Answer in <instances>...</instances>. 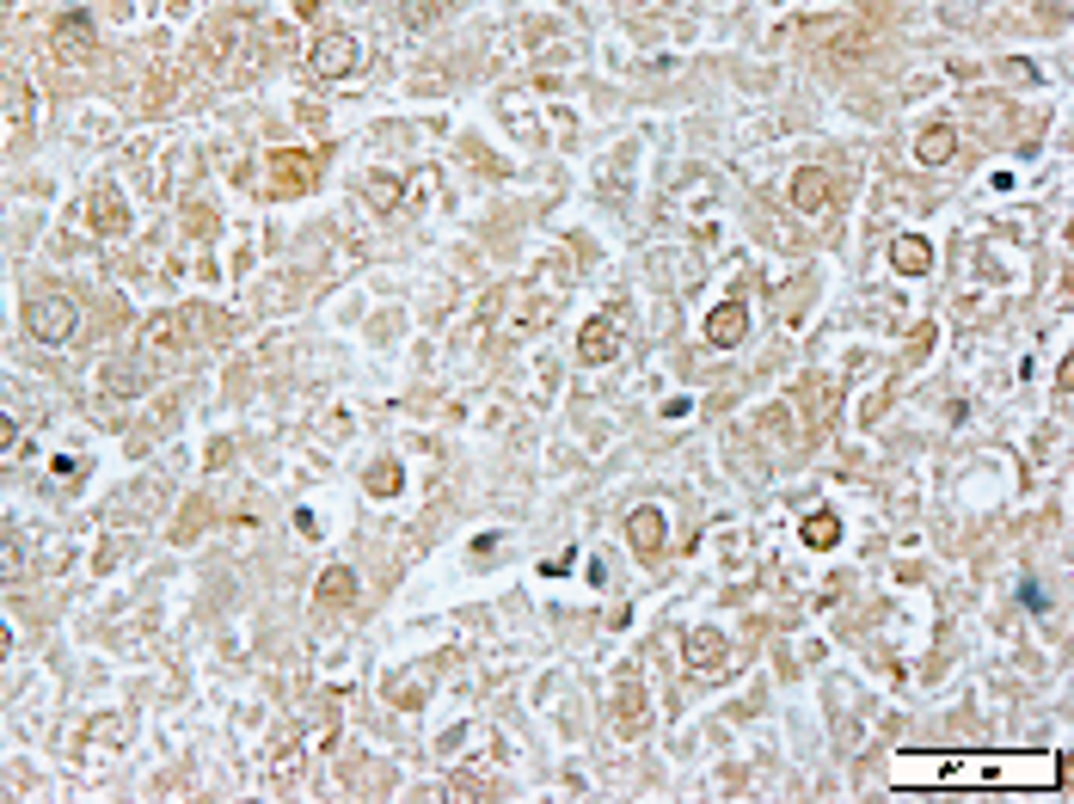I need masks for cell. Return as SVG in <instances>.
I'll list each match as a JSON object with an SVG mask.
<instances>
[{"label":"cell","instance_id":"d4e9b609","mask_svg":"<svg viewBox=\"0 0 1074 804\" xmlns=\"http://www.w3.org/2000/svg\"><path fill=\"white\" fill-rule=\"evenodd\" d=\"M0 7H13V0H0Z\"/></svg>","mask_w":1074,"mask_h":804},{"label":"cell","instance_id":"603a6c76","mask_svg":"<svg viewBox=\"0 0 1074 804\" xmlns=\"http://www.w3.org/2000/svg\"><path fill=\"white\" fill-rule=\"evenodd\" d=\"M374 203L388 209V203H400V185H388V179H374Z\"/></svg>","mask_w":1074,"mask_h":804},{"label":"cell","instance_id":"e0dca14e","mask_svg":"<svg viewBox=\"0 0 1074 804\" xmlns=\"http://www.w3.org/2000/svg\"><path fill=\"white\" fill-rule=\"evenodd\" d=\"M442 799H454V804H473V799H492V786H480L473 773H454L449 786H442Z\"/></svg>","mask_w":1074,"mask_h":804},{"label":"cell","instance_id":"ffe728a7","mask_svg":"<svg viewBox=\"0 0 1074 804\" xmlns=\"http://www.w3.org/2000/svg\"><path fill=\"white\" fill-rule=\"evenodd\" d=\"M111 387H117V400H129V393H141V381H136V369H111L105 375Z\"/></svg>","mask_w":1074,"mask_h":804},{"label":"cell","instance_id":"9a60e30c","mask_svg":"<svg viewBox=\"0 0 1074 804\" xmlns=\"http://www.w3.org/2000/svg\"><path fill=\"white\" fill-rule=\"evenodd\" d=\"M798 541H805L810 553H829V547L841 541V522H835V510H810V516H805V528H798Z\"/></svg>","mask_w":1074,"mask_h":804},{"label":"cell","instance_id":"ba28073f","mask_svg":"<svg viewBox=\"0 0 1074 804\" xmlns=\"http://www.w3.org/2000/svg\"><path fill=\"white\" fill-rule=\"evenodd\" d=\"M626 541H633L638 559H657L663 553V510H657V504H638V510L626 516Z\"/></svg>","mask_w":1074,"mask_h":804},{"label":"cell","instance_id":"277c9868","mask_svg":"<svg viewBox=\"0 0 1074 804\" xmlns=\"http://www.w3.org/2000/svg\"><path fill=\"white\" fill-rule=\"evenodd\" d=\"M49 49H56V56H62L68 68H86V62H93V49H99L93 19H86V13H68V19H56V32H49Z\"/></svg>","mask_w":1074,"mask_h":804},{"label":"cell","instance_id":"5b68a950","mask_svg":"<svg viewBox=\"0 0 1074 804\" xmlns=\"http://www.w3.org/2000/svg\"><path fill=\"white\" fill-rule=\"evenodd\" d=\"M614 351H621V320H614V313L584 320V332H577V356H584V363H614Z\"/></svg>","mask_w":1074,"mask_h":804},{"label":"cell","instance_id":"6da1fadb","mask_svg":"<svg viewBox=\"0 0 1074 804\" xmlns=\"http://www.w3.org/2000/svg\"><path fill=\"white\" fill-rule=\"evenodd\" d=\"M25 332H32L37 344H68L80 332V308L68 295H32V301H25Z\"/></svg>","mask_w":1074,"mask_h":804},{"label":"cell","instance_id":"44dd1931","mask_svg":"<svg viewBox=\"0 0 1074 804\" xmlns=\"http://www.w3.org/2000/svg\"><path fill=\"white\" fill-rule=\"evenodd\" d=\"M633 712H645V688H638V681H626V694H621V719H633Z\"/></svg>","mask_w":1074,"mask_h":804},{"label":"cell","instance_id":"8992f818","mask_svg":"<svg viewBox=\"0 0 1074 804\" xmlns=\"http://www.w3.org/2000/svg\"><path fill=\"white\" fill-rule=\"evenodd\" d=\"M786 197H793V209H805V216H817L829 197H835V179H829L823 166H798L793 185H786Z\"/></svg>","mask_w":1074,"mask_h":804},{"label":"cell","instance_id":"9c48e42d","mask_svg":"<svg viewBox=\"0 0 1074 804\" xmlns=\"http://www.w3.org/2000/svg\"><path fill=\"white\" fill-rule=\"evenodd\" d=\"M749 332V313L743 301H718L713 313H706V344H718V351H731V344H743Z\"/></svg>","mask_w":1074,"mask_h":804},{"label":"cell","instance_id":"d6986e66","mask_svg":"<svg viewBox=\"0 0 1074 804\" xmlns=\"http://www.w3.org/2000/svg\"><path fill=\"white\" fill-rule=\"evenodd\" d=\"M369 492L374 497H393V492H400V467H393V461H374L369 467Z\"/></svg>","mask_w":1074,"mask_h":804},{"label":"cell","instance_id":"7c38bea8","mask_svg":"<svg viewBox=\"0 0 1074 804\" xmlns=\"http://www.w3.org/2000/svg\"><path fill=\"white\" fill-rule=\"evenodd\" d=\"M270 179H277V191H289V185H296V191H308L313 185V179H320V154H277V160H270Z\"/></svg>","mask_w":1074,"mask_h":804},{"label":"cell","instance_id":"30bf717a","mask_svg":"<svg viewBox=\"0 0 1074 804\" xmlns=\"http://www.w3.org/2000/svg\"><path fill=\"white\" fill-rule=\"evenodd\" d=\"M890 271H897V277H927V271H934V246H927L921 233H897V240H890Z\"/></svg>","mask_w":1074,"mask_h":804},{"label":"cell","instance_id":"4fadbf2b","mask_svg":"<svg viewBox=\"0 0 1074 804\" xmlns=\"http://www.w3.org/2000/svg\"><path fill=\"white\" fill-rule=\"evenodd\" d=\"M86 221H93L99 233H129V203L105 185V191L93 197V209H86Z\"/></svg>","mask_w":1074,"mask_h":804},{"label":"cell","instance_id":"3957f363","mask_svg":"<svg viewBox=\"0 0 1074 804\" xmlns=\"http://www.w3.org/2000/svg\"><path fill=\"white\" fill-rule=\"evenodd\" d=\"M32 141V93L19 80H0V154H19Z\"/></svg>","mask_w":1074,"mask_h":804},{"label":"cell","instance_id":"ac0fdd59","mask_svg":"<svg viewBox=\"0 0 1074 804\" xmlns=\"http://www.w3.org/2000/svg\"><path fill=\"white\" fill-rule=\"evenodd\" d=\"M178 332H185V320H172V313H166V320L148 325V344H154V351H178Z\"/></svg>","mask_w":1074,"mask_h":804},{"label":"cell","instance_id":"cb8c5ba5","mask_svg":"<svg viewBox=\"0 0 1074 804\" xmlns=\"http://www.w3.org/2000/svg\"><path fill=\"white\" fill-rule=\"evenodd\" d=\"M7 651H13V627H7V620H0V657H7Z\"/></svg>","mask_w":1074,"mask_h":804},{"label":"cell","instance_id":"2e32d148","mask_svg":"<svg viewBox=\"0 0 1074 804\" xmlns=\"http://www.w3.org/2000/svg\"><path fill=\"white\" fill-rule=\"evenodd\" d=\"M25 584V547L19 541H0V589Z\"/></svg>","mask_w":1074,"mask_h":804},{"label":"cell","instance_id":"7a4b0ae2","mask_svg":"<svg viewBox=\"0 0 1074 804\" xmlns=\"http://www.w3.org/2000/svg\"><path fill=\"white\" fill-rule=\"evenodd\" d=\"M308 68H313L320 80H344V74H357V68H362V44H357L350 32H326V37H313Z\"/></svg>","mask_w":1074,"mask_h":804},{"label":"cell","instance_id":"5bb4252c","mask_svg":"<svg viewBox=\"0 0 1074 804\" xmlns=\"http://www.w3.org/2000/svg\"><path fill=\"white\" fill-rule=\"evenodd\" d=\"M338 602H357V572L350 565H326L320 572V608H338Z\"/></svg>","mask_w":1074,"mask_h":804},{"label":"cell","instance_id":"8fae6325","mask_svg":"<svg viewBox=\"0 0 1074 804\" xmlns=\"http://www.w3.org/2000/svg\"><path fill=\"white\" fill-rule=\"evenodd\" d=\"M951 154H958V129H951V124H927L915 136V160H921V166H946Z\"/></svg>","mask_w":1074,"mask_h":804},{"label":"cell","instance_id":"52a82bcc","mask_svg":"<svg viewBox=\"0 0 1074 804\" xmlns=\"http://www.w3.org/2000/svg\"><path fill=\"white\" fill-rule=\"evenodd\" d=\"M725 657H731V639L718 633V627H694V633H688V645H682V664L701 669V676H706V669H718Z\"/></svg>","mask_w":1074,"mask_h":804},{"label":"cell","instance_id":"7402d4cb","mask_svg":"<svg viewBox=\"0 0 1074 804\" xmlns=\"http://www.w3.org/2000/svg\"><path fill=\"white\" fill-rule=\"evenodd\" d=\"M13 449H19V424L0 412V455H13Z\"/></svg>","mask_w":1074,"mask_h":804}]
</instances>
